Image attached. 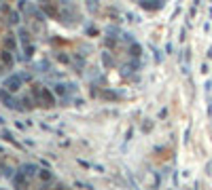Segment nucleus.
<instances>
[{
	"mask_svg": "<svg viewBox=\"0 0 212 190\" xmlns=\"http://www.w3.org/2000/svg\"><path fill=\"white\" fill-rule=\"evenodd\" d=\"M4 87L8 89V91H17V89L21 87V76H17V74L8 76V78H6V83H4Z\"/></svg>",
	"mask_w": 212,
	"mask_h": 190,
	"instance_id": "nucleus-1",
	"label": "nucleus"
},
{
	"mask_svg": "<svg viewBox=\"0 0 212 190\" xmlns=\"http://www.w3.org/2000/svg\"><path fill=\"white\" fill-rule=\"evenodd\" d=\"M140 4L144 8H159V6H163V0H142Z\"/></svg>",
	"mask_w": 212,
	"mask_h": 190,
	"instance_id": "nucleus-2",
	"label": "nucleus"
},
{
	"mask_svg": "<svg viewBox=\"0 0 212 190\" xmlns=\"http://www.w3.org/2000/svg\"><path fill=\"white\" fill-rule=\"evenodd\" d=\"M25 182H28V179H25V173H23V171H21V173H19V175H17V177H15V186H23Z\"/></svg>",
	"mask_w": 212,
	"mask_h": 190,
	"instance_id": "nucleus-3",
	"label": "nucleus"
},
{
	"mask_svg": "<svg viewBox=\"0 0 212 190\" xmlns=\"http://www.w3.org/2000/svg\"><path fill=\"white\" fill-rule=\"evenodd\" d=\"M34 169H36L34 165H23V167H21V171H23L25 175H32V173H34Z\"/></svg>",
	"mask_w": 212,
	"mask_h": 190,
	"instance_id": "nucleus-4",
	"label": "nucleus"
},
{
	"mask_svg": "<svg viewBox=\"0 0 212 190\" xmlns=\"http://www.w3.org/2000/svg\"><path fill=\"white\" fill-rule=\"evenodd\" d=\"M129 51H131V55H134V57H138V55H140V47H138V44H131V49H129Z\"/></svg>",
	"mask_w": 212,
	"mask_h": 190,
	"instance_id": "nucleus-5",
	"label": "nucleus"
},
{
	"mask_svg": "<svg viewBox=\"0 0 212 190\" xmlns=\"http://www.w3.org/2000/svg\"><path fill=\"white\" fill-rule=\"evenodd\" d=\"M55 93H57V95H66V89H64V85H57Z\"/></svg>",
	"mask_w": 212,
	"mask_h": 190,
	"instance_id": "nucleus-6",
	"label": "nucleus"
},
{
	"mask_svg": "<svg viewBox=\"0 0 212 190\" xmlns=\"http://www.w3.org/2000/svg\"><path fill=\"white\" fill-rule=\"evenodd\" d=\"M40 177L45 179V182H49V179H51V173H49V171H40Z\"/></svg>",
	"mask_w": 212,
	"mask_h": 190,
	"instance_id": "nucleus-7",
	"label": "nucleus"
}]
</instances>
